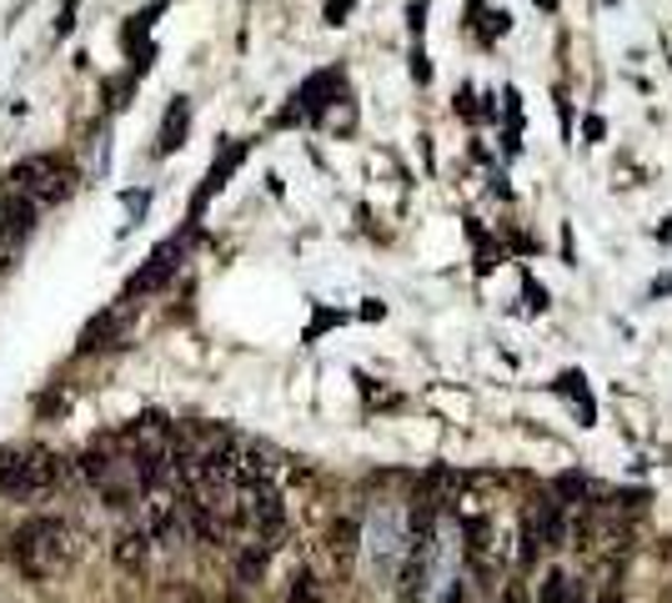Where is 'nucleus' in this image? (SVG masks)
<instances>
[{"label":"nucleus","mask_w":672,"mask_h":603,"mask_svg":"<svg viewBox=\"0 0 672 603\" xmlns=\"http://www.w3.org/2000/svg\"><path fill=\"white\" fill-rule=\"evenodd\" d=\"M241 156H246V142H231V146H227V152H221V156H217V162H211V171H207V187L196 191V201H191V211H201V207H207V201H211V197H217V191H221V187H227V176H231V171H237V166H241Z\"/></svg>","instance_id":"obj_9"},{"label":"nucleus","mask_w":672,"mask_h":603,"mask_svg":"<svg viewBox=\"0 0 672 603\" xmlns=\"http://www.w3.org/2000/svg\"><path fill=\"white\" fill-rule=\"evenodd\" d=\"M55 478H61V462H55L51 448L21 443V448H6V453H0V498L35 503V498L55 493Z\"/></svg>","instance_id":"obj_2"},{"label":"nucleus","mask_w":672,"mask_h":603,"mask_svg":"<svg viewBox=\"0 0 672 603\" xmlns=\"http://www.w3.org/2000/svg\"><path fill=\"white\" fill-rule=\"evenodd\" d=\"M186 126H191V101L176 96V101H171V111H166V121H161V142H156V152H161V156L181 152Z\"/></svg>","instance_id":"obj_10"},{"label":"nucleus","mask_w":672,"mask_h":603,"mask_svg":"<svg viewBox=\"0 0 672 603\" xmlns=\"http://www.w3.org/2000/svg\"><path fill=\"white\" fill-rule=\"evenodd\" d=\"M347 11H351V0H326V21H332V25L347 21Z\"/></svg>","instance_id":"obj_14"},{"label":"nucleus","mask_w":672,"mask_h":603,"mask_svg":"<svg viewBox=\"0 0 672 603\" xmlns=\"http://www.w3.org/2000/svg\"><path fill=\"white\" fill-rule=\"evenodd\" d=\"M502 603H527V593H522V583H512V589L502 593Z\"/></svg>","instance_id":"obj_16"},{"label":"nucleus","mask_w":672,"mask_h":603,"mask_svg":"<svg viewBox=\"0 0 672 603\" xmlns=\"http://www.w3.org/2000/svg\"><path fill=\"white\" fill-rule=\"evenodd\" d=\"M532 6H543V11H557V0H532Z\"/></svg>","instance_id":"obj_18"},{"label":"nucleus","mask_w":672,"mask_h":603,"mask_svg":"<svg viewBox=\"0 0 672 603\" xmlns=\"http://www.w3.org/2000/svg\"><path fill=\"white\" fill-rule=\"evenodd\" d=\"M466 563H472L477 579H497V533H492L487 518L466 523Z\"/></svg>","instance_id":"obj_7"},{"label":"nucleus","mask_w":672,"mask_h":603,"mask_svg":"<svg viewBox=\"0 0 672 603\" xmlns=\"http://www.w3.org/2000/svg\"><path fill=\"white\" fill-rule=\"evenodd\" d=\"M81 533L71 518L61 513H41V518H25L11 538V563L25 583H55L81 563Z\"/></svg>","instance_id":"obj_1"},{"label":"nucleus","mask_w":672,"mask_h":603,"mask_svg":"<svg viewBox=\"0 0 672 603\" xmlns=\"http://www.w3.org/2000/svg\"><path fill=\"white\" fill-rule=\"evenodd\" d=\"M176 262H181V241H166V247H156L151 257H146V267L136 277L126 282V297H146V292H156V287L166 282V277L176 272Z\"/></svg>","instance_id":"obj_6"},{"label":"nucleus","mask_w":672,"mask_h":603,"mask_svg":"<svg viewBox=\"0 0 672 603\" xmlns=\"http://www.w3.org/2000/svg\"><path fill=\"white\" fill-rule=\"evenodd\" d=\"M351 553H357V523H351V518H342V523L332 528V559H336V569H347Z\"/></svg>","instance_id":"obj_11"},{"label":"nucleus","mask_w":672,"mask_h":603,"mask_svg":"<svg viewBox=\"0 0 672 603\" xmlns=\"http://www.w3.org/2000/svg\"><path fill=\"white\" fill-rule=\"evenodd\" d=\"M522 528H532V538H537V549H543V553L567 549V513H563L557 498H543V503L527 513V523H522Z\"/></svg>","instance_id":"obj_5"},{"label":"nucleus","mask_w":672,"mask_h":603,"mask_svg":"<svg viewBox=\"0 0 672 603\" xmlns=\"http://www.w3.org/2000/svg\"><path fill=\"white\" fill-rule=\"evenodd\" d=\"M522 292H527V308H537V312L547 308V287H543V282H532V277H522Z\"/></svg>","instance_id":"obj_13"},{"label":"nucleus","mask_w":672,"mask_h":603,"mask_svg":"<svg viewBox=\"0 0 672 603\" xmlns=\"http://www.w3.org/2000/svg\"><path fill=\"white\" fill-rule=\"evenodd\" d=\"M658 237H662V241H672V217L662 221V231H658Z\"/></svg>","instance_id":"obj_17"},{"label":"nucleus","mask_w":672,"mask_h":603,"mask_svg":"<svg viewBox=\"0 0 672 603\" xmlns=\"http://www.w3.org/2000/svg\"><path fill=\"white\" fill-rule=\"evenodd\" d=\"M582 132H587V142H602V136H608V126H602V116H587Z\"/></svg>","instance_id":"obj_15"},{"label":"nucleus","mask_w":672,"mask_h":603,"mask_svg":"<svg viewBox=\"0 0 672 603\" xmlns=\"http://www.w3.org/2000/svg\"><path fill=\"white\" fill-rule=\"evenodd\" d=\"M15 191L21 197H31L35 207H51V201H65L71 197V187H76V171L61 162V156H31V162H21L11 171Z\"/></svg>","instance_id":"obj_3"},{"label":"nucleus","mask_w":672,"mask_h":603,"mask_svg":"<svg viewBox=\"0 0 672 603\" xmlns=\"http://www.w3.org/2000/svg\"><path fill=\"white\" fill-rule=\"evenodd\" d=\"M35 217H41V207H35L31 197H21V191H6V197H0V247H6V252H15V247L31 237Z\"/></svg>","instance_id":"obj_4"},{"label":"nucleus","mask_w":672,"mask_h":603,"mask_svg":"<svg viewBox=\"0 0 672 603\" xmlns=\"http://www.w3.org/2000/svg\"><path fill=\"white\" fill-rule=\"evenodd\" d=\"M537 603H577V583L567 579L563 569H553L543 579V599H537Z\"/></svg>","instance_id":"obj_12"},{"label":"nucleus","mask_w":672,"mask_h":603,"mask_svg":"<svg viewBox=\"0 0 672 603\" xmlns=\"http://www.w3.org/2000/svg\"><path fill=\"white\" fill-rule=\"evenodd\" d=\"M111 559L126 573H141L146 563H151V538H146V528H120L116 543H111Z\"/></svg>","instance_id":"obj_8"}]
</instances>
